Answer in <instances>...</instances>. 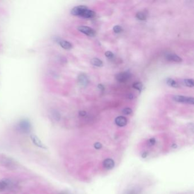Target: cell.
I'll use <instances>...</instances> for the list:
<instances>
[{"mask_svg": "<svg viewBox=\"0 0 194 194\" xmlns=\"http://www.w3.org/2000/svg\"><path fill=\"white\" fill-rule=\"evenodd\" d=\"M166 58L167 60H168L169 61H172V62H177V63H180L182 61V59L181 58H180L176 54H167Z\"/></svg>", "mask_w": 194, "mask_h": 194, "instance_id": "8", "label": "cell"}, {"mask_svg": "<svg viewBox=\"0 0 194 194\" xmlns=\"http://www.w3.org/2000/svg\"><path fill=\"white\" fill-rule=\"evenodd\" d=\"M140 190L139 188H132L128 190L126 192L125 194H140Z\"/></svg>", "mask_w": 194, "mask_h": 194, "instance_id": "17", "label": "cell"}, {"mask_svg": "<svg viewBox=\"0 0 194 194\" xmlns=\"http://www.w3.org/2000/svg\"><path fill=\"white\" fill-rule=\"evenodd\" d=\"M130 74L128 72H123L118 74L116 75V79L118 82L124 83L127 82L129 79Z\"/></svg>", "mask_w": 194, "mask_h": 194, "instance_id": "5", "label": "cell"}, {"mask_svg": "<svg viewBox=\"0 0 194 194\" xmlns=\"http://www.w3.org/2000/svg\"><path fill=\"white\" fill-rule=\"evenodd\" d=\"M156 142V141H155V138H150L149 140V145H150V146H153L154 145Z\"/></svg>", "mask_w": 194, "mask_h": 194, "instance_id": "23", "label": "cell"}, {"mask_svg": "<svg viewBox=\"0 0 194 194\" xmlns=\"http://www.w3.org/2000/svg\"><path fill=\"white\" fill-rule=\"evenodd\" d=\"M167 84L169 86L174 87V88H176V87H178V84L174 80L170 79V78H169V79H168L167 80Z\"/></svg>", "mask_w": 194, "mask_h": 194, "instance_id": "16", "label": "cell"}, {"mask_svg": "<svg viewBox=\"0 0 194 194\" xmlns=\"http://www.w3.org/2000/svg\"><path fill=\"white\" fill-rule=\"evenodd\" d=\"M11 182L8 180H2L0 181V191H5L6 189L8 188L10 185Z\"/></svg>", "mask_w": 194, "mask_h": 194, "instance_id": "11", "label": "cell"}, {"mask_svg": "<svg viewBox=\"0 0 194 194\" xmlns=\"http://www.w3.org/2000/svg\"><path fill=\"white\" fill-rule=\"evenodd\" d=\"M136 18L141 21H144L147 18V16L144 12H140L137 13L136 14Z\"/></svg>", "mask_w": 194, "mask_h": 194, "instance_id": "15", "label": "cell"}, {"mask_svg": "<svg viewBox=\"0 0 194 194\" xmlns=\"http://www.w3.org/2000/svg\"><path fill=\"white\" fill-rule=\"evenodd\" d=\"M77 30L83 34L89 36H94L96 35V31L94 30L87 26H80L77 27Z\"/></svg>", "mask_w": 194, "mask_h": 194, "instance_id": "4", "label": "cell"}, {"mask_svg": "<svg viewBox=\"0 0 194 194\" xmlns=\"http://www.w3.org/2000/svg\"><path fill=\"white\" fill-rule=\"evenodd\" d=\"M31 124L27 120H23L21 121L17 125V129L21 133H29L31 130Z\"/></svg>", "mask_w": 194, "mask_h": 194, "instance_id": "1", "label": "cell"}, {"mask_svg": "<svg viewBox=\"0 0 194 194\" xmlns=\"http://www.w3.org/2000/svg\"><path fill=\"white\" fill-rule=\"evenodd\" d=\"M94 146L97 149H100V148H101L102 147V145L99 142H97L94 144Z\"/></svg>", "mask_w": 194, "mask_h": 194, "instance_id": "25", "label": "cell"}, {"mask_svg": "<svg viewBox=\"0 0 194 194\" xmlns=\"http://www.w3.org/2000/svg\"><path fill=\"white\" fill-rule=\"evenodd\" d=\"M113 31L114 33H120L121 32L123 31V28L122 27H121L119 25H116V26H114L113 27Z\"/></svg>", "mask_w": 194, "mask_h": 194, "instance_id": "20", "label": "cell"}, {"mask_svg": "<svg viewBox=\"0 0 194 194\" xmlns=\"http://www.w3.org/2000/svg\"><path fill=\"white\" fill-rule=\"evenodd\" d=\"M114 162L112 159H106L103 162V166L106 168V169L111 170L113 169L114 166Z\"/></svg>", "mask_w": 194, "mask_h": 194, "instance_id": "9", "label": "cell"}, {"mask_svg": "<svg viewBox=\"0 0 194 194\" xmlns=\"http://www.w3.org/2000/svg\"><path fill=\"white\" fill-rule=\"evenodd\" d=\"M88 9L87 6H83V5L76 6L72 9L71 13L74 16L82 17L84 12H85Z\"/></svg>", "mask_w": 194, "mask_h": 194, "instance_id": "2", "label": "cell"}, {"mask_svg": "<svg viewBox=\"0 0 194 194\" xmlns=\"http://www.w3.org/2000/svg\"><path fill=\"white\" fill-rule=\"evenodd\" d=\"M30 138H31V140L32 142L36 146L40 147V148H43V149H46V146L42 143L41 140L36 135H31L30 136Z\"/></svg>", "mask_w": 194, "mask_h": 194, "instance_id": "7", "label": "cell"}, {"mask_svg": "<svg viewBox=\"0 0 194 194\" xmlns=\"http://www.w3.org/2000/svg\"><path fill=\"white\" fill-rule=\"evenodd\" d=\"M115 123L118 126L123 127L127 124V119L123 116H118L115 119Z\"/></svg>", "mask_w": 194, "mask_h": 194, "instance_id": "10", "label": "cell"}, {"mask_svg": "<svg viewBox=\"0 0 194 194\" xmlns=\"http://www.w3.org/2000/svg\"><path fill=\"white\" fill-rule=\"evenodd\" d=\"M106 57L108 59H113L114 58V54L111 51H106L105 53Z\"/></svg>", "mask_w": 194, "mask_h": 194, "instance_id": "22", "label": "cell"}, {"mask_svg": "<svg viewBox=\"0 0 194 194\" xmlns=\"http://www.w3.org/2000/svg\"><path fill=\"white\" fill-rule=\"evenodd\" d=\"M132 110L129 108H126L125 109H123V113L124 114L126 115H129L132 113Z\"/></svg>", "mask_w": 194, "mask_h": 194, "instance_id": "21", "label": "cell"}, {"mask_svg": "<svg viewBox=\"0 0 194 194\" xmlns=\"http://www.w3.org/2000/svg\"><path fill=\"white\" fill-rule=\"evenodd\" d=\"M184 84L189 87H193L194 85V80L193 79H185L184 80Z\"/></svg>", "mask_w": 194, "mask_h": 194, "instance_id": "19", "label": "cell"}, {"mask_svg": "<svg viewBox=\"0 0 194 194\" xmlns=\"http://www.w3.org/2000/svg\"><path fill=\"white\" fill-rule=\"evenodd\" d=\"M77 82L80 86L85 87L88 85L89 83L88 77L84 74H81L77 77Z\"/></svg>", "mask_w": 194, "mask_h": 194, "instance_id": "6", "label": "cell"}, {"mask_svg": "<svg viewBox=\"0 0 194 194\" xmlns=\"http://www.w3.org/2000/svg\"><path fill=\"white\" fill-rule=\"evenodd\" d=\"M91 64L92 65H94V66H96V67H103V62L100 60V59H99V58H94V59H92L91 61Z\"/></svg>", "mask_w": 194, "mask_h": 194, "instance_id": "14", "label": "cell"}, {"mask_svg": "<svg viewBox=\"0 0 194 194\" xmlns=\"http://www.w3.org/2000/svg\"><path fill=\"white\" fill-rule=\"evenodd\" d=\"M53 115L54 116V118L55 120H59L60 118V115H59V113L56 112V111L53 113Z\"/></svg>", "mask_w": 194, "mask_h": 194, "instance_id": "24", "label": "cell"}, {"mask_svg": "<svg viewBox=\"0 0 194 194\" xmlns=\"http://www.w3.org/2000/svg\"><path fill=\"white\" fill-rule=\"evenodd\" d=\"M97 87H98V88H99L100 90H101V91H104V87L103 85H102V84H100L98 85Z\"/></svg>", "mask_w": 194, "mask_h": 194, "instance_id": "26", "label": "cell"}, {"mask_svg": "<svg viewBox=\"0 0 194 194\" xmlns=\"http://www.w3.org/2000/svg\"><path fill=\"white\" fill-rule=\"evenodd\" d=\"M174 101L179 103H187L190 104H194V98L193 97H188L186 96L176 95L173 97Z\"/></svg>", "mask_w": 194, "mask_h": 194, "instance_id": "3", "label": "cell"}, {"mask_svg": "<svg viewBox=\"0 0 194 194\" xmlns=\"http://www.w3.org/2000/svg\"><path fill=\"white\" fill-rule=\"evenodd\" d=\"M79 115L81 116H85L86 115V112L85 111H80L79 112Z\"/></svg>", "mask_w": 194, "mask_h": 194, "instance_id": "27", "label": "cell"}, {"mask_svg": "<svg viewBox=\"0 0 194 194\" xmlns=\"http://www.w3.org/2000/svg\"><path fill=\"white\" fill-rule=\"evenodd\" d=\"M59 45L61 47L65 50H70L72 48V45L70 42L65 41V40H60L59 42Z\"/></svg>", "mask_w": 194, "mask_h": 194, "instance_id": "12", "label": "cell"}, {"mask_svg": "<svg viewBox=\"0 0 194 194\" xmlns=\"http://www.w3.org/2000/svg\"><path fill=\"white\" fill-rule=\"evenodd\" d=\"M133 87L139 91H141L143 88V85L140 82L135 83L133 84Z\"/></svg>", "mask_w": 194, "mask_h": 194, "instance_id": "18", "label": "cell"}, {"mask_svg": "<svg viewBox=\"0 0 194 194\" xmlns=\"http://www.w3.org/2000/svg\"><path fill=\"white\" fill-rule=\"evenodd\" d=\"M96 16L95 12L88 9L82 16V17L85 18H94Z\"/></svg>", "mask_w": 194, "mask_h": 194, "instance_id": "13", "label": "cell"}]
</instances>
